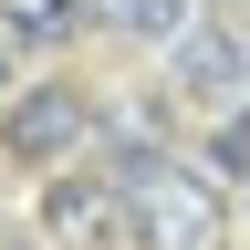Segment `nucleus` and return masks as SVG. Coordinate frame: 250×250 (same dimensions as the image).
Here are the masks:
<instances>
[{"label": "nucleus", "mask_w": 250, "mask_h": 250, "mask_svg": "<svg viewBox=\"0 0 250 250\" xmlns=\"http://www.w3.org/2000/svg\"><path fill=\"white\" fill-rule=\"evenodd\" d=\"M115 198H125V219H136L156 250H208V240H219V198H208V177L167 167V156H125V167H115Z\"/></svg>", "instance_id": "1"}, {"label": "nucleus", "mask_w": 250, "mask_h": 250, "mask_svg": "<svg viewBox=\"0 0 250 250\" xmlns=\"http://www.w3.org/2000/svg\"><path fill=\"white\" fill-rule=\"evenodd\" d=\"M83 94L73 83H42V94H11V115H0V146L21 156V167H52V156H73L83 146Z\"/></svg>", "instance_id": "2"}, {"label": "nucleus", "mask_w": 250, "mask_h": 250, "mask_svg": "<svg viewBox=\"0 0 250 250\" xmlns=\"http://www.w3.org/2000/svg\"><path fill=\"white\" fill-rule=\"evenodd\" d=\"M240 73H250V52L229 42V31H208V21L177 31V83L188 94H240Z\"/></svg>", "instance_id": "3"}, {"label": "nucleus", "mask_w": 250, "mask_h": 250, "mask_svg": "<svg viewBox=\"0 0 250 250\" xmlns=\"http://www.w3.org/2000/svg\"><path fill=\"white\" fill-rule=\"evenodd\" d=\"M104 198H115V188H94V177H62L52 198H42L52 240H94V229H104Z\"/></svg>", "instance_id": "4"}, {"label": "nucleus", "mask_w": 250, "mask_h": 250, "mask_svg": "<svg viewBox=\"0 0 250 250\" xmlns=\"http://www.w3.org/2000/svg\"><path fill=\"white\" fill-rule=\"evenodd\" d=\"M115 31H136V42H177L188 31V0H94Z\"/></svg>", "instance_id": "5"}, {"label": "nucleus", "mask_w": 250, "mask_h": 250, "mask_svg": "<svg viewBox=\"0 0 250 250\" xmlns=\"http://www.w3.org/2000/svg\"><path fill=\"white\" fill-rule=\"evenodd\" d=\"M0 21H11L21 42H62V31L83 21V0H0Z\"/></svg>", "instance_id": "6"}, {"label": "nucleus", "mask_w": 250, "mask_h": 250, "mask_svg": "<svg viewBox=\"0 0 250 250\" xmlns=\"http://www.w3.org/2000/svg\"><path fill=\"white\" fill-rule=\"evenodd\" d=\"M208 156H219L229 177H250V115H229V125H219V136H208Z\"/></svg>", "instance_id": "7"}, {"label": "nucleus", "mask_w": 250, "mask_h": 250, "mask_svg": "<svg viewBox=\"0 0 250 250\" xmlns=\"http://www.w3.org/2000/svg\"><path fill=\"white\" fill-rule=\"evenodd\" d=\"M0 83H11V52H0Z\"/></svg>", "instance_id": "8"}, {"label": "nucleus", "mask_w": 250, "mask_h": 250, "mask_svg": "<svg viewBox=\"0 0 250 250\" xmlns=\"http://www.w3.org/2000/svg\"><path fill=\"white\" fill-rule=\"evenodd\" d=\"M0 250H31V240H0Z\"/></svg>", "instance_id": "9"}]
</instances>
